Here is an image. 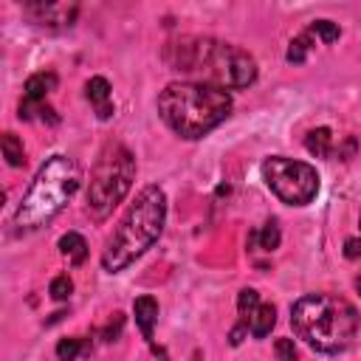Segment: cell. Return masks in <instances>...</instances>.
Listing matches in <instances>:
<instances>
[{"label": "cell", "mask_w": 361, "mask_h": 361, "mask_svg": "<svg viewBox=\"0 0 361 361\" xmlns=\"http://www.w3.org/2000/svg\"><path fill=\"white\" fill-rule=\"evenodd\" d=\"M85 96H87V102L93 104V110H96V116H99L102 121H107V118L113 116L110 85H107L104 76H93V79H87V85H85Z\"/></svg>", "instance_id": "cell-11"}, {"label": "cell", "mask_w": 361, "mask_h": 361, "mask_svg": "<svg viewBox=\"0 0 361 361\" xmlns=\"http://www.w3.org/2000/svg\"><path fill=\"white\" fill-rule=\"evenodd\" d=\"M257 305H259V293H257L254 288H243L240 296H237V310H240V316L248 319V313H251Z\"/></svg>", "instance_id": "cell-21"}, {"label": "cell", "mask_w": 361, "mask_h": 361, "mask_svg": "<svg viewBox=\"0 0 361 361\" xmlns=\"http://www.w3.org/2000/svg\"><path fill=\"white\" fill-rule=\"evenodd\" d=\"M358 226H361V220H358ZM344 257L347 259H358L361 257V237H350L344 243Z\"/></svg>", "instance_id": "cell-23"}, {"label": "cell", "mask_w": 361, "mask_h": 361, "mask_svg": "<svg viewBox=\"0 0 361 361\" xmlns=\"http://www.w3.org/2000/svg\"><path fill=\"white\" fill-rule=\"evenodd\" d=\"M25 8L39 25L48 28H71L79 11L76 3H28Z\"/></svg>", "instance_id": "cell-9"}, {"label": "cell", "mask_w": 361, "mask_h": 361, "mask_svg": "<svg viewBox=\"0 0 361 361\" xmlns=\"http://www.w3.org/2000/svg\"><path fill=\"white\" fill-rule=\"evenodd\" d=\"M158 113L175 135L195 141L226 121L231 93L209 82H172L158 96Z\"/></svg>", "instance_id": "cell-2"}, {"label": "cell", "mask_w": 361, "mask_h": 361, "mask_svg": "<svg viewBox=\"0 0 361 361\" xmlns=\"http://www.w3.org/2000/svg\"><path fill=\"white\" fill-rule=\"evenodd\" d=\"M355 290H358V293H361V276H358V279H355Z\"/></svg>", "instance_id": "cell-26"}, {"label": "cell", "mask_w": 361, "mask_h": 361, "mask_svg": "<svg viewBox=\"0 0 361 361\" xmlns=\"http://www.w3.org/2000/svg\"><path fill=\"white\" fill-rule=\"evenodd\" d=\"M82 347H85L82 338H62L56 344V361H76V355H79Z\"/></svg>", "instance_id": "cell-19"}, {"label": "cell", "mask_w": 361, "mask_h": 361, "mask_svg": "<svg viewBox=\"0 0 361 361\" xmlns=\"http://www.w3.org/2000/svg\"><path fill=\"white\" fill-rule=\"evenodd\" d=\"M3 155L8 161V166H23L25 164V149H23V141L14 135V133H3Z\"/></svg>", "instance_id": "cell-15"}, {"label": "cell", "mask_w": 361, "mask_h": 361, "mask_svg": "<svg viewBox=\"0 0 361 361\" xmlns=\"http://www.w3.org/2000/svg\"><path fill=\"white\" fill-rule=\"evenodd\" d=\"M274 350H276V358L279 361H296V347H293L290 338H276Z\"/></svg>", "instance_id": "cell-22"}, {"label": "cell", "mask_w": 361, "mask_h": 361, "mask_svg": "<svg viewBox=\"0 0 361 361\" xmlns=\"http://www.w3.org/2000/svg\"><path fill=\"white\" fill-rule=\"evenodd\" d=\"M262 180L288 206H307L319 195V172L296 158H285V155L265 158Z\"/></svg>", "instance_id": "cell-7"}, {"label": "cell", "mask_w": 361, "mask_h": 361, "mask_svg": "<svg viewBox=\"0 0 361 361\" xmlns=\"http://www.w3.org/2000/svg\"><path fill=\"white\" fill-rule=\"evenodd\" d=\"M245 330H248V324L245 322H240L231 333H228V341H231V347H237V344H243V336H245Z\"/></svg>", "instance_id": "cell-24"}, {"label": "cell", "mask_w": 361, "mask_h": 361, "mask_svg": "<svg viewBox=\"0 0 361 361\" xmlns=\"http://www.w3.org/2000/svg\"><path fill=\"white\" fill-rule=\"evenodd\" d=\"M310 34H316L324 45H330V42H336L338 39V34H341V28L336 25V23H330V20H316V23H310V28H307Z\"/></svg>", "instance_id": "cell-18"}, {"label": "cell", "mask_w": 361, "mask_h": 361, "mask_svg": "<svg viewBox=\"0 0 361 361\" xmlns=\"http://www.w3.org/2000/svg\"><path fill=\"white\" fill-rule=\"evenodd\" d=\"M71 290H73V282H71V276H68V274H62V276H54V279H51V288H48L51 299L65 302V299L71 296Z\"/></svg>", "instance_id": "cell-20"}, {"label": "cell", "mask_w": 361, "mask_h": 361, "mask_svg": "<svg viewBox=\"0 0 361 361\" xmlns=\"http://www.w3.org/2000/svg\"><path fill=\"white\" fill-rule=\"evenodd\" d=\"M56 90V73L42 71V73H31L23 85V99H20V118H48L51 124H56L59 118L54 116V107H48V96Z\"/></svg>", "instance_id": "cell-8"}, {"label": "cell", "mask_w": 361, "mask_h": 361, "mask_svg": "<svg viewBox=\"0 0 361 361\" xmlns=\"http://www.w3.org/2000/svg\"><path fill=\"white\" fill-rule=\"evenodd\" d=\"M135 180V158L133 152L118 144V141H110L93 169H90V180H87V197H85V212L102 223L113 214V209L127 197L130 186Z\"/></svg>", "instance_id": "cell-6"}, {"label": "cell", "mask_w": 361, "mask_h": 361, "mask_svg": "<svg viewBox=\"0 0 361 361\" xmlns=\"http://www.w3.org/2000/svg\"><path fill=\"white\" fill-rule=\"evenodd\" d=\"M56 245H59V254L68 259V265H82V262L87 259V243H85V237L76 234V231L62 234Z\"/></svg>", "instance_id": "cell-13"}, {"label": "cell", "mask_w": 361, "mask_h": 361, "mask_svg": "<svg viewBox=\"0 0 361 361\" xmlns=\"http://www.w3.org/2000/svg\"><path fill=\"white\" fill-rule=\"evenodd\" d=\"M79 166L68 155H51L34 175L31 186L25 189L17 212H14V226L20 231H37L45 223H51L65 203L76 195L79 189Z\"/></svg>", "instance_id": "cell-5"}, {"label": "cell", "mask_w": 361, "mask_h": 361, "mask_svg": "<svg viewBox=\"0 0 361 361\" xmlns=\"http://www.w3.org/2000/svg\"><path fill=\"white\" fill-rule=\"evenodd\" d=\"M290 324L310 350L341 353L358 330V313L336 293H305L290 307Z\"/></svg>", "instance_id": "cell-4"}, {"label": "cell", "mask_w": 361, "mask_h": 361, "mask_svg": "<svg viewBox=\"0 0 361 361\" xmlns=\"http://www.w3.org/2000/svg\"><path fill=\"white\" fill-rule=\"evenodd\" d=\"M133 316H135V324H138L144 341H147L155 353H161V350L155 347V338H152V327H155V322H158V302H155L152 296H138V299L133 302ZM161 355H164V353H161ZM164 358H166V355H164Z\"/></svg>", "instance_id": "cell-10"}, {"label": "cell", "mask_w": 361, "mask_h": 361, "mask_svg": "<svg viewBox=\"0 0 361 361\" xmlns=\"http://www.w3.org/2000/svg\"><path fill=\"white\" fill-rule=\"evenodd\" d=\"M245 324H248V330H251L254 338H265V336L271 333V327L276 324V307L268 305V302H259V305L248 313Z\"/></svg>", "instance_id": "cell-12"}, {"label": "cell", "mask_w": 361, "mask_h": 361, "mask_svg": "<svg viewBox=\"0 0 361 361\" xmlns=\"http://www.w3.org/2000/svg\"><path fill=\"white\" fill-rule=\"evenodd\" d=\"M164 220H166V195H164L161 186L149 183L135 195L127 214L121 217L113 237L107 240V245L102 251L104 271L118 274L130 262H135L161 237Z\"/></svg>", "instance_id": "cell-3"}, {"label": "cell", "mask_w": 361, "mask_h": 361, "mask_svg": "<svg viewBox=\"0 0 361 361\" xmlns=\"http://www.w3.org/2000/svg\"><path fill=\"white\" fill-rule=\"evenodd\" d=\"M164 59L172 71L197 76V82H209L223 90L248 87L257 79V62L248 51L212 37L172 39L164 48Z\"/></svg>", "instance_id": "cell-1"}, {"label": "cell", "mask_w": 361, "mask_h": 361, "mask_svg": "<svg viewBox=\"0 0 361 361\" xmlns=\"http://www.w3.org/2000/svg\"><path fill=\"white\" fill-rule=\"evenodd\" d=\"M313 48V34L310 31H305V34H299V37H293L290 39V45H288V62H293V65H299V62H305V56H307V51Z\"/></svg>", "instance_id": "cell-16"}, {"label": "cell", "mask_w": 361, "mask_h": 361, "mask_svg": "<svg viewBox=\"0 0 361 361\" xmlns=\"http://www.w3.org/2000/svg\"><path fill=\"white\" fill-rule=\"evenodd\" d=\"M121 324H124V319H121V316L116 319V324L110 322V324H107V330H104V338H107V341H113V336H118V330H121Z\"/></svg>", "instance_id": "cell-25"}, {"label": "cell", "mask_w": 361, "mask_h": 361, "mask_svg": "<svg viewBox=\"0 0 361 361\" xmlns=\"http://www.w3.org/2000/svg\"><path fill=\"white\" fill-rule=\"evenodd\" d=\"M279 240H282V231H279V223L276 220H268L262 226V231H257V243L262 251H274L279 248Z\"/></svg>", "instance_id": "cell-17"}, {"label": "cell", "mask_w": 361, "mask_h": 361, "mask_svg": "<svg viewBox=\"0 0 361 361\" xmlns=\"http://www.w3.org/2000/svg\"><path fill=\"white\" fill-rule=\"evenodd\" d=\"M305 147H307V152L316 155V158H330V155H333V133H330V127H316V130H310V133L305 135Z\"/></svg>", "instance_id": "cell-14"}]
</instances>
